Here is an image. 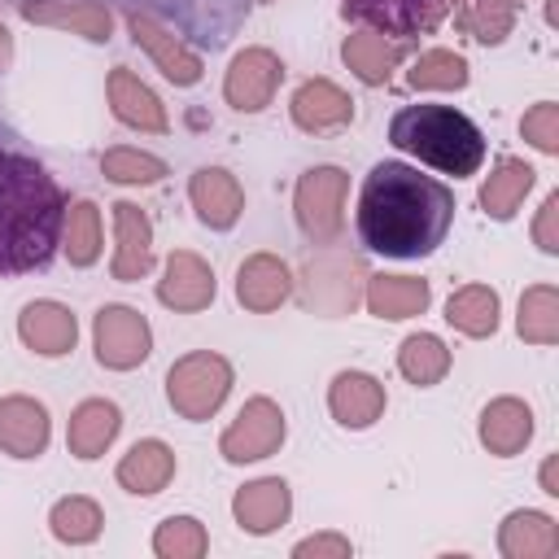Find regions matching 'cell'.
<instances>
[{
    "instance_id": "obj_41",
    "label": "cell",
    "mask_w": 559,
    "mask_h": 559,
    "mask_svg": "<svg viewBox=\"0 0 559 559\" xmlns=\"http://www.w3.org/2000/svg\"><path fill=\"white\" fill-rule=\"evenodd\" d=\"M4 66H9V31L0 26V70H4Z\"/></svg>"
},
{
    "instance_id": "obj_1",
    "label": "cell",
    "mask_w": 559,
    "mask_h": 559,
    "mask_svg": "<svg viewBox=\"0 0 559 559\" xmlns=\"http://www.w3.org/2000/svg\"><path fill=\"white\" fill-rule=\"evenodd\" d=\"M454 223V192L406 162H380L358 192V240L384 258L432 253Z\"/></svg>"
},
{
    "instance_id": "obj_15",
    "label": "cell",
    "mask_w": 559,
    "mask_h": 559,
    "mask_svg": "<svg viewBox=\"0 0 559 559\" xmlns=\"http://www.w3.org/2000/svg\"><path fill=\"white\" fill-rule=\"evenodd\" d=\"M157 297L166 306H175V310H201L214 297V271L197 253H183L179 249L166 262V280L157 284Z\"/></svg>"
},
{
    "instance_id": "obj_18",
    "label": "cell",
    "mask_w": 559,
    "mask_h": 559,
    "mask_svg": "<svg viewBox=\"0 0 559 559\" xmlns=\"http://www.w3.org/2000/svg\"><path fill=\"white\" fill-rule=\"evenodd\" d=\"M328 402H332V415H336L345 428H367V424H376L380 411H384V389H380V380H371V376H362V371H341V376L332 380Z\"/></svg>"
},
{
    "instance_id": "obj_36",
    "label": "cell",
    "mask_w": 559,
    "mask_h": 559,
    "mask_svg": "<svg viewBox=\"0 0 559 559\" xmlns=\"http://www.w3.org/2000/svg\"><path fill=\"white\" fill-rule=\"evenodd\" d=\"M52 533L61 542H92L100 533V511L87 498H66L52 507Z\"/></svg>"
},
{
    "instance_id": "obj_40",
    "label": "cell",
    "mask_w": 559,
    "mask_h": 559,
    "mask_svg": "<svg viewBox=\"0 0 559 559\" xmlns=\"http://www.w3.org/2000/svg\"><path fill=\"white\" fill-rule=\"evenodd\" d=\"M555 210H559V197L546 201V214H542V223H537V240H542V249H555V240H550V218H555Z\"/></svg>"
},
{
    "instance_id": "obj_6",
    "label": "cell",
    "mask_w": 559,
    "mask_h": 559,
    "mask_svg": "<svg viewBox=\"0 0 559 559\" xmlns=\"http://www.w3.org/2000/svg\"><path fill=\"white\" fill-rule=\"evenodd\" d=\"M341 9L345 17L371 26L376 35L411 39V35H428L454 9V0H341Z\"/></svg>"
},
{
    "instance_id": "obj_34",
    "label": "cell",
    "mask_w": 559,
    "mask_h": 559,
    "mask_svg": "<svg viewBox=\"0 0 559 559\" xmlns=\"http://www.w3.org/2000/svg\"><path fill=\"white\" fill-rule=\"evenodd\" d=\"M463 83H467V66L445 48H428L411 66V87H463Z\"/></svg>"
},
{
    "instance_id": "obj_25",
    "label": "cell",
    "mask_w": 559,
    "mask_h": 559,
    "mask_svg": "<svg viewBox=\"0 0 559 559\" xmlns=\"http://www.w3.org/2000/svg\"><path fill=\"white\" fill-rule=\"evenodd\" d=\"M367 306L380 319H411L428 306V284L406 275H376L367 288Z\"/></svg>"
},
{
    "instance_id": "obj_7",
    "label": "cell",
    "mask_w": 559,
    "mask_h": 559,
    "mask_svg": "<svg viewBox=\"0 0 559 559\" xmlns=\"http://www.w3.org/2000/svg\"><path fill=\"white\" fill-rule=\"evenodd\" d=\"M345 170L336 166H314L297 183V223L314 240H332L341 231V201H345Z\"/></svg>"
},
{
    "instance_id": "obj_30",
    "label": "cell",
    "mask_w": 559,
    "mask_h": 559,
    "mask_svg": "<svg viewBox=\"0 0 559 559\" xmlns=\"http://www.w3.org/2000/svg\"><path fill=\"white\" fill-rule=\"evenodd\" d=\"M445 319H450L459 332H467V336H489L493 323H498V297H493L489 288H480V284L459 288V293L450 297V306H445Z\"/></svg>"
},
{
    "instance_id": "obj_13",
    "label": "cell",
    "mask_w": 559,
    "mask_h": 559,
    "mask_svg": "<svg viewBox=\"0 0 559 559\" xmlns=\"http://www.w3.org/2000/svg\"><path fill=\"white\" fill-rule=\"evenodd\" d=\"M349 118H354V100L328 79H310L293 96V122L301 131H332V127H345Z\"/></svg>"
},
{
    "instance_id": "obj_20",
    "label": "cell",
    "mask_w": 559,
    "mask_h": 559,
    "mask_svg": "<svg viewBox=\"0 0 559 559\" xmlns=\"http://www.w3.org/2000/svg\"><path fill=\"white\" fill-rule=\"evenodd\" d=\"M175 476V454L162 441H135L118 463V485L131 493H157Z\"/></svg>"
},
{
    "instance_id": "obj_26",
    "label": "cell",
    "mask_w": 559,
    "mask_h": 559,
    "mask_svg": "<svg viewBox=\"0 0 559 559\" xmlns=\"http://www.w3.org/2000/svg\"><path fill=\"white\" fill-rule=\"evenodd\" d=\"M114 432H118V406L92 397V402H83V406L74 411V419H70V450H74L79 459H96V454L114 441Z\"/></svg>"
},
{
    "instance_id": "obj_33",
    "label": "cell",
    "mask_w": 559,
    "mask_h": 559,
    "mask_svg": "<svg viewBox=\"0 0 559 559\" xmlns=\"http://www.w3.org/2000/svg\"><path fill=\"white\" fill-rule=\"evenodd\" d=\"M205 546H210L205 528L192 515H170L153 537V550L166 559H197V555H205Z\"/></svg>"
},
{
    "instance_id": "obj_11",
    "label": "cell",
    "mask_w": 559,
    "mask_h": 559,
    "mask_svg": "<svg viewBox=\"0 0 559 559\" xmlns=\"http://www.w3.org/2000/svg\"><path fill=\"white\" fill-rule=\"evenodd\" d=\"M127 26H131L135 44L153 52V61L162 66V74H166V79H175L179 87H192V83L201 79V57H197L183 39L166 35L153 17H144V13H131V9H127Z\"/></svg>"
},
{
    "instance_id": "obj_35",
    "label": "cell",
    "mask_w": 559,
    "mask_h": 559,
    "mask_svg": "<svg viewBox=\"0 0 559 559\" xmlns=\"http://www.w3.org/2000/svg\"><path fill=\"white\" fill-rule=\"evenodd\" d=\"M559 301H555V288H528L524 301H520V336L528 341H555L559 332V319H555Z\"/></svg>"
},
{
    "instance_id": "obj_2",
    "label": "cell",
    "mask_w": 559,
    "mask_h": 559,
    "mask_svg": "<svg viewBox=\"0 0 559 559\" xmlns=\"http://www.w3.org/2000/svg\"><path fill=\"white\" fill-rule=\"evenodd\" d=\"M66 231L57 179L17 144L0 140V275L44 271Z\"/></svg>"
},
{
    "instance_id": "obj_37",
    "label": "cell",
    "mask_w": 559,
    "mask_h": 559,
    "mask_svg": "<svg viewBox=\"0 0 559 559\" xmlns=\"http://www.w3.org/2000/svg\"><path fill=\"white\" fill-rule=\"evenodd\" d=\"M100 170H105L109 179H118V183H153V179L166 175V166H162L157 157L140 153V148H109V153L100 157Z\"/></svg>"
},
{
    "instance_id": "obj_38",
    "label": "cell",
    "mask_w": 559,
    "mask_h": 559,
    "mask_svg": "<svg viewBox=\"0 0 559 559\" xmlns=\"http://www.w3.org/2000/svg\"><path fill=\"white\" fill-rule=\"evenodd\" d=\"M559 109L555 105H537L533 114H524V135L542 148V153H555L559 148Z\"/></svg>"
},
{
    "instance_id": "obj_14",
    "label": "cell",
    "mask_w": 559,
    "mask_h": 559,
    "mask_svg": "<svg viewBox=\"0 0 559 559\" xmlns=\"http://www.w3.org/2000/svg\"><path fill=\"white\" fill-rule=\"evenodd\" d=\"M114 227H118V253H114V280H140L153 266V227L140 205L118 201L114 205Z\"/></svg>"
},
{
    "instance_id": "obj_8",
    "label": "cell",
    "mask_w": 559,
    "mask_h": 559,
    "mask_svg": "<svg viewBox=\"0 0 559 559\" xmlns=\"http://www.w3.org/2000/svg\"><path fill=\"white\" fill-rule=\"evenodd\" d=\"M284 441V415L275 402L253 397L245 402V411L236 415V424L223 432V459L227 463H249V459H266L275 445Z\"/></svg>"
},
{
    "instance_id": "obj_3",
    "label": "cell",
    "mask_w": 559,
    "mask_h": 559,
    "mask_svg": "<svg viewBox=\"0 0 559 559\" xmlns=\"http://www.w3.org/2000/svg\"><path fill=\"white\" fill-rule=\"evenodd\" d=\"M389 144H397L402 153H415L419 162L437 166L441 175H476L480 162H485V135L480 127L450 109V105H432V100H419V105H406L393 114L389 122Z\"/></svg>"
},
{
    "instance_id": "obj_16",
    "label": "cell",
    "mask_w": 559,
    "mask_h": 559,
    "mask_svg": "<svg viewBox=\"0 0 559 559\" xmlns=\"http://www.w3.org/2000/svg\"><path fill=\"white\" fill-rule=\"evenodd\" d=\"M188 197H192L201 223H210V227H231V223L240 218V210H245L240 183H236L227 170H218V166L197 170L192 183H188Z\"/></svg>"
},
{
    "instance_id": "obj_27",
    "label": "cell",
    "mask_w": 559,
    "mask_h": 559,
    "mask_svg": "<svg viewBox=\"0 0 559 559\" xmlns=\"http://www.w3.org/2000/svg\"><path fill=\"white\" fill-rule=\"evenodd\" d=\"M559 550V533L546 515L537 511H520L502 524V555L511 559H546Z\"/></svg>"
},
{
    "instance_id": "obj_17",
    "label": "cell",
    "mask_w": 559,
    "mask_h": 559,
    "mask_svg": "<svg viewBox=\"0 0 559 559\" xmlns=\"http://www.w3.org/2000/svg\"><path fill=\"white\" fill-rule=\"evenodd\" d=\"M17 332H22V341L35 354L57 358V354L74 349V332L79 328H74V314L66 306H57V301H31L22 310V319H17Z\"/></svg>"
},
{
    "instance_id": "obj_28",
    "label": "cell",
    "mask_w": 559,
    "mask_h": 559,
    "mask_svg": "<svg viewBox=\"0 0 559 559\" xmlns=\"http://www.w3.org/2000/svg\"><path fill=\"white\" fill-rule=\"evenodd\" d=\"M397 57H402V48L389 44L384 35H376V31L345 39V61H349V70H354L362 83H384L389 70L397 66Z\"/></svg>"
},
{
    "instance_id": "obj_32",
    "label": "cell",
    "mask_w": 559,
    "mask_h": 559,
    "mask_svg": "<svg viewBox=\"0 0 559 559\" xmlns=\"http://www.w3.org/2000/svg\"><path fill=\"white\" fill-rule=\"evenodd\" d=\"M61 240H66L74 266L96 262V253H100V214H96L92 201H79V205L66 210V231H61Z\"/></svg>"
},
{
    "instance_id": "obj_5",
    "label": "cell",
    "mask_w": 559,
    "mask_h": 559,
    "mask_svg": "<svg viewBox=\"0 0 559 559\" xmlns=\"http://www.w3.org/2000/svg\"><path fill=\"white\" fill-rule=\"evenodd\" d=\"M227 384H231V367L218 354H188L170 367L166 397L183 419H205L227 397Z\"/></svg>"
},
{
    "instance_id": "obj_19",
    "label": "cell",
    "mask_w": 559,
    "mask_h": 559,
    "mask_svg": "<svg viewBox=\"0 0 559 559\" xmlns=\"http://www.w3.org/2000/svg\"><path fill=\"white\" fill-rule=\"evenodd\" d=\"M293 288V275L280 258L271 253H253L245 266H240V280H236V297L249 306V310H275Z\"/></svg>"
},
{
    "instance_id": "obj_31",
    "label": "cell",
    "mask_w": 559,
    "mask_h": 559,
    "mask_svg": "<svg viewBox=\"0 0 559 559\" xmlns=\"http://www.w3.org/2000/svg\"><path fill=\"white\" fill-rule=\"evenodd\" d=\"M397 367H402V376L415 380V384H437V380L445 376V367H450V349H445L437 336L419 332V336H406V345H402V354H397Z\"/></svg>"
},
{
    "instance_id": "obj_12",
    "label": "cell",
    "mask_w": 559,
    "mask_h": 559,
    "mask_svg": "<svg viewBox=\"0 0 559 559\" xmlns=\"http://www.w3.org/2000/svg\"><path fill=\"white\" fill-rule=\"evenodd\" d=\"M48 445V415L31 397H4L0 402V450L13 459H35Z\"/></svg>"
},
{
    "instance_id": "obj_24",
    "label": "cell",
    "mask_w": 559,
    "mask_h": 559,
    "mask_svg": "<svg viewBox=\"0 0 559 559\" xmlns=\"http://www.w3.org/2000/svg\"><path fill=\"white\" fill-rule=\"evenodd\" d=\"M288 515V485L284 480H253L236 493V520L249 533H271Z\"/></svg>"
},
{
    "instance_id": "obj_21",
    "label": "cell",
    "mask_w": 559,
    "mask_h": 559,
    "mask_svg": "<svg viewBox=\"0 0 559 559\" xmlns=\"http://www.w3.org/2000/svg\"><path fill=\"white\" fill-rule=\"evenodd\" d=\"M22 13L31 22H52V26H74L79 35L87 39H109V9L100 0H79V4H66V0H26Z\"/></svg>"
},
{
    "instance_id": "obj_10",
    "label": "cell",
    "mask_w": 559,
    "mask_h": 559,
    "mask_svg": "<svg viewBox=\"0 0 559 559\" xmlns=\"http://www.w3.org/2000/svg\"><path fill=\"white\" fill-rule=\"evenodd\" d=\"M280 74H284V66H280L275 52H266V48H245V52L231 61V70H227L223 92H227L231 109L253 114V109H262V105L275 96Z\"/></svg>"
},
{
    "instance_id": "obj_9",
    "label": "cell",
    "mask_w": 559,
    "mask_h": 559,
    "mask_svg": "<svg viewBox=\"0 0 559 559\" xmlns=\"http://www.w3.org/2000/svg\"><path fill=\"white\" fill-rule=\"evenodd\" d=\"M96 358L105 367H135L148 358V323L127 306H105L96 314Z\"/></svg>"
},
{
    "instance_id": "obj_22",
    "label": "cell",
    "mask_w": 559,
    "mask_h": 559,
    "mask_svg": "<svg viewBox=\"0 0 559 559\" xmlns=\"http://www.w3.org/2000/svg\"><path fill=\"white\" fill-rule=\"evenodd\" d=\"M109 100H114V114L131 127H144V131H166V109L157 105V96L131 74V70H114L109 74Z\"/></svg>"
},
{
    "instance_id": "obj_4",
    "label": "cell",
    "mask_w": 559,
    "mask_h": 559,
    "mask_svg": "<svg viewBox=\"0 0 559 559\" xmlns=\"http://www.w3.org/2000/svg\"><path fill=\"white\" fill-rule=\"evenodd\" d=\"M131 13H144L162 26H170L183 44L197 48H223L231 35L249 22L258 0H122Z\"/></svg>"
},
{
    "instance_id": "obj_23",
    "label": "cell",
    "mask_w": 559,
    "mask_h": 559,
    "mask_svg": "<svg viewBox=\"0 0 559 559\" xmlns=\"http://www.w3.org/2000/svg\"><path fill=\"white\" fill-rule=\"evenodd\" d=\"M528 432H533V415H528V406L515 402V397H498V402H489L485 415H480V441H485L493 454H515V450L528 441Z\"/></svg>"
},
{
    "instance_id": "obj_39",
    "label": "cell",
    "mask_w": 559,
    "mask_h": 559,
    "mask_svg": "<svg viewBox=\"0 0 559 559\" xmlns=\"http://www.w3.org/2000/svg\"><path fill=\"white\" fill-rule=\"evenodd\" d=\"M297 555H349V542L345 537H310L297 546Z\"/></svg>"
},
{
    "instance_id": "obj_29",
    "label": "cell",
    "mask_w": 559,
    "mask_h": 559,
    "mask_svg": "<svg viewBox=\"0 0 559 559\" xmlns=\"http://www.w3.org/2000/svg\"><path fill=\"white\" fill-rule=\"evenodd\" d=\"M528 188H533V166H524V162H502V166L489 175V183L480 188V205H485L493 218H511Z\"/></svg>"
}]
</instances>
